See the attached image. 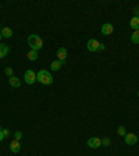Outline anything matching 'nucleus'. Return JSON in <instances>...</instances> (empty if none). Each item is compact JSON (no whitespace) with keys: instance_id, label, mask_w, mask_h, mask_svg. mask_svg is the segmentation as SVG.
Listing matches in <instances>:
<instances>
[{"instance_id":"nucleus-6","label":"nucleus","mask_w":139,"mask_h":156,"mask_svg":"<svg viewBox=\"0 0 139 156\" xmlns=\"http://www.w3.org/2000/svg\"><path fill=\"white\" fill-rule=\"evenodd\" d=\"M113 32H114V27H113V24L106 23V24H103L102 25V33L103 35L109 36V35H111Z\"/></svg>"},{"instance_id":"nucleus-1","label":"nucleus","mask_w":139,"mask_h":156,"mask_svg":"<svg viewBox=\"0 0 139 156\" xmlns=\"http://www.w3.org/2000/svg\"><path fill=\"white\" fill-rule=\"evenodd\" d=\"M28 45H29L31 50H40L43 47V40L42 38L39 36V35H36V33H32V35H29L28 36Z\"/></svg>"},{"instance_id":"nucleus-8","label":"nucleus","mask_w":139,"mask_h":156,"mask_svg":"<svg viewBox=\"0 0 139 156\" xmlns=\"http://www.w3.org/2000/svg\"><path fill=\"white\" fill-rule=\"evenodd\" d=\"M67 54H68V53H67L66 47H59V49H57V57H59L57 60H60V61H64V63H66Z\"/></svg>"},{"instance_id":"nucleus-12","label":"nucleus","mask_w":139,"mask_h":156,"mask_svg":"<svg viewBox=\"0 0 139 156\" xmlns=\"http://www.w3.org/2000/svg\"><path fill=\"white\" fill-rule=\"evenodd\" d=\"M63 64H66V63H64V61H60V60H54V61H52V64H50V68L53 71H59Z\"/></svg>"},{"instance_id":"nucleus-4","label":"nucleus","mask_w":139,"mask_h":156,"mask_svg":"<svg viewBox=\"0 0 139 156\" xmlns=\"http://www.w3.org/2000/svg\"><path fill=\"white\" fill-rule=\"evenodd\" d=\"M24 78H25V82H27L28 85H32V84H35V81H36V74L33 73L32 70H27Z\"/></svg>"},{"instance_id":"nucleus-9","label":"nucleus","mask_w":139,"mask_h":156,"mask_svg":"<svg viewBox=\"0 0 139 156\" xmlns=\"http://www.w3.org/2000/svg\"><path fill=\"white\" fill-rule=\"evenodd\" d=\"M20 149H21V144H20V141H15V140H13L10 142V151L13 153H18L20 152Z\"/></svg>"},{"instance_id":"nucleus-24","label":"nucleus","mask_w":139,"mask_h":156,"mask_svg":"<svg viewBox=\"0 0 139 156\" xmlns=\"http://www.w3.org/2000/svg\"><path fill=\"white\" fill-rule=\"evenodd\" d=\"M104 49H106L104 43H100V45H99V50H104Z\"/></svg>"},{"instance_id":"nucleus-20","label":"nucleus","mask_w":139,"mask_h":156,"mask_svg":"<svg viewBox=\"0 0 139 156\" xmlns=\"http://www.w3.org/2000/svg\"><path fill=\"white\" fill-rule=\"evenodd\" d=\"M6 75H8V78H10V77H13V68H11V67L6 68Z\"/></svg>"},{"instance_id":"nucleus-2","label":"nucleus","mask_w":139,"mask_h":156,"mask_svg":"<svg viewBox=\"0 0 139 156\" xmlns=\"http://www.w3.org/2000/svg\"><path fill=\"white\" fill-rule=\"evenodd\" d=\"M36 81L43 85H50V84H53V75L47 70H40L36 74Z\"/></svg>"},{"instance_id":"nucleus-21","label":"nucleus","mask_w":139,"mask_h":156,"mask_svg":"<svg viewBox=\"0 0 139 156\" xmlns=\"http://www.w3.org/2000/svg\"><path fill=\"white\" fill-rule=\"evenodd\" d=\"M8 135H10V131H8L7 128H4V130H3V137H4V138H7Z\"/></svg>"},{"instance_id":"nucleus-18","label":"nucleus","mask_w":139,"mask_h":156,"mask_svg":"<svg viewBox=\"0 0 139 156\" xmlns=\"http://www.w3.org/2000/svg\"><path fill=\"white\" fill-rule=\"evenodd\" d=\"M21 138H22V133H21V131H15V133H14V140L20 141Z\"/></svg>"},{"instance_id":"nucleus-25","label":"nucleus","mask_w":139,"mask_h":156,"mask_svg":"<svg viewBox=\"0 0 139 156\" xmlns=\"http://www.w3.org/2000/svg\"><path fill=\"white\" fill-rule=\"evenodd\" d=\"M2 38H3V36H2V33H0V40H2Z\"/></svg>"},{"instance_id":"nucleus-16","label":"nucleus","mask_w":139,"mask_h":156,"mask_svg":"<svg viewBox=\"0 0 139 156\" xmlns=\"http://www.w3.org/2000/svg\"><path fill=\"white\" fill-rule=\"evenodd\" d=\"M131 42L138 45L139 43V31H134V33L131 35Z\"/></svg>"},{"instance_id":"nucleus-5","label":"nucleus","mask_w":139,"mask_h":156,"mask_svg":"<svg viewBox=\"0 0 139 156\" xmlns=\"http://www.w3.org/2000/svg\"><path fill=\"white\" fill-rule=\"evenodd\" d=\"M88 146H89V148H92V149H97V148H100V146H102V140H100V138H97V137H92V138H89V140H88Z\"/></svg>"},{"instance_id":"nucleus-7","label":"nucleus","mask_w":139,"mask_h":156,"mask_svg":"<svg viewBox=\"0 0 139 156\" xmlns=\"http://www.w3.org/2000/svg\"><path fill=\"white\" fill-rule=\"evenodd\" d=\"M138 142V137H136V134H125V144L127 145H135V144Z\"/></svg>"},{"instance_id":"nucleus-22","label":"nucleus","mask_w":139,"mask_h":156,"mask_svg":"<svg viewBox=\"0 0 139 156\" xmlns=\"http://www.w3.org/2000/svg\"><path fill=\"white\" fill-rule=\"evenodd\" d=\"M134 17H139V7L134 10Z\"/></svg>"},{"instance_id":"nucleus-3","label":"nucleus","mask_w":139,"mask_h":156,"mask_svg":"<svg viewBox=\"0 0 139 156\" xmlns=\"http://www.w3.org/2000/svg\"><path fill=\"white\" fill-rule=\"evenodd\" d=\"M99 45H100V42L97 39H95V38H90V39L86 42V47H88L89 52H97V50H99Z\"/></svg>"},{"instance_id":"nucleus-13","label":"nucleus","mask_w":139,"mask_h":156,"mask_svg":"<svg viewBox=\"0 0 139 156\" xmlns=\"http://www.w3.org/2000/svg\"><path fill=\"white\" fill-rule=\"evenodd\" d=\"M0 33H2V36L3 38H11L13 36V29L8 28V27H4V28H2Z\"/></svg>"},{"instance_id":"nucleus-23","label":"nucleus","mask_w":139,"mask_h":156,"mask_svg":"<svg viewBox=\"0 0 139 156\" xmlns=\"http://www.w3.org/2000/svg\"><path fill=\"white\" fill-rule=\"evenodd\" d=\"M3 140H4V137H3V130L0 128V142H2Z\"/></svg>"},{"instance_id":"nucleus-26","label":"nucleus","mask_w":139,"mask_h":156,"mask_svg":"<svg viewBox=\"0 0 139 156\" xmlns=\"http://www.w3.org/2000/svg\"><path fill=\"white\" fill-rule=\"evenodd\" d=\"M138 98H139V91H138Z\"/></svg>"},{"instance_id":"nucleus-10","label":"nucleus","mask_w":139,"mask_h":156,"mask_svg":"<svg viewBox=\"0 0 139 156\" xmlns=\"http://www.w3.org/2000/svg\"><path fill=\"white\" fill-rule=\"evenodd\" d=\"M8 84H10L13 88H20V86H21V80H20V78H17L15 75H13V77H10V78H8Z\"/></svg>"},{"instance_id":"nucleus-19","label":"nucleus","mask_w":139,"mask_h":156,"mask_svg":"<svg viewBox=\"0 0 139 156\" xmlns=\"http://www.w3.org/2000/svg\"><path fill=\"white\" fill-rule=\"evenodd\" d=\"M102 145L103 146H109L110 145V138H103V140H102Z\"/></svg>"},{"instance_id":"nucleus-27","label":"nucleus","mask_w":139,"mask_h":156,"mask_svg":"<svg viewBox=\"0 0 139 156\" xmlns=\"http://www.w3.org/2000/svg\"><path fill=\"white\" fill-rule=\"evenodd\" d=\"M0 31H2V28H0Z\"/></svg>"},{"instance_id":"nucleus-11","label":"nucleus","mask_w":139,"mask_h":156,"mask_svg":"<svg viewBox=\"0 0 139 156\" xmlns=\"http://www.w3.org/2000/svg\"><path fill=\"white\" fill-rule=\"evenodd\" d=\"M129 27L134 31H139V17H132L129 21Z\"/></svg>"},{"instance_id":"nucleus-17","label":"nucleus","mask_w":139,"mask_h":156,"mask_svg":"<svg viewBox=\"0 0 139 156\" xmlns=\"http://www.w3.org/2000/svg\"><path fill=\"white\" fill-rule=\"evenodd\" d=\"M117 134L118 135H121V137H125V127H123V126H120L118 128H117Z\"/></svg>"},{"instance_id":"nucleus-15","label":"nucleus","mask_w":139,"mask_h":156,"mask_svg":"<svg viewBox=\"0 0 139 156\" xmlns=\"http://www.w3.org/2000/svg\"><path fill=\"white\" fill-rule=\"evenodd\" d=\"M38 52L36 50H29V52H28L27 53V59L28 60H31V61H35V60H38Z\"/></svg>"},{"instance_id":"nucleus-14","label":"nucleus","mask_w":139,"mask_h":156,"mask_svg":"<svg viewBox=\"0 0 139 156\" xmlns=\"http://www.w3.org/2000/svg\"><path fill=\"white\" fill-rule=\"evenodd\" d=\"M7 53H8V46H7V45H3V43H0V59L6 57Z\"/></svg>"}]
</instances>
